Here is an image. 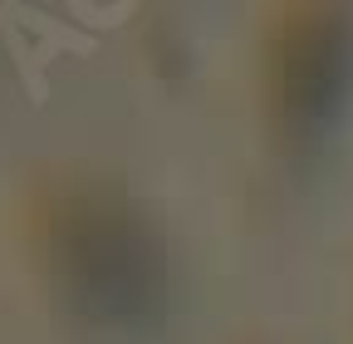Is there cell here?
Instances as JSON below:
<instances>
[{
  "label": "cell",
  "instance_id": "cell-1",
  "mask_svg": "<svg viewBox=\"0 0 353 344\" xmlns=\"http://www.w3.org/2000/svg\"><path fill=\"white\" fill-rule=\"evenodd\" d=\"M44 246L54 256V271H59L64 290L83 310L123 320V315H138L148 305V290H152L148 241L118 211H108V202L64 197L50 211Z\"/></svg>",
  "mask_w": 353,
  "mask_h": 344
},
{
  "label": "cell",
  "instance_id": "cell-2",
  "mask_svg": "<svg viewBox=\"0 0 353 344\" xmlns=\"http://www.w3.org/2000/svg\"><path fill=\"white\" fill-rule=\"evenodd\" d=\"M290 69L280 79V94L294 104L299 123H314L324 108H334V84H339V35L329 20H304L290 45Z\"/></svg>",
  "mask_w": 353,
  "mask_h": 344
}]
</instances>
